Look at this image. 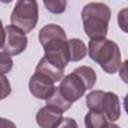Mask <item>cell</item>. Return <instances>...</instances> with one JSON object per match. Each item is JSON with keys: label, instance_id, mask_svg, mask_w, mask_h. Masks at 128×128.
<instances>
[{"label": "cell", "instance_id": "6da1fadb", "mask_svg": "<svg viewBox=\"0 0 128 128\" xmlns=\"http://www.w3.org/2000/svg\"><path fill=\"white\" fill-rule=\"evenodd\" d=\"M81 17L84 31L90 39L106 37L111 17V11L108 5L100 2L88 3L83 7Z\"/></svg>", "mask_w": 128, "mask_h": 128}, {"label": "cell", "instance_id": "7a4b0ae2", "mask_svg": "<svg viewBox=\"0 0 128 128\" xmlns=\"http://www.w3.org/2000/svg\"><path fill=\"white\" fill-rule=\"evenodd\" d=\"M88 54L106 73L114 74L119 70L121 52L118 45L112 40L106 38L91 39L88 44Z\"/></svg>", "mask_w": 128, "mask_h": 128}, {"label": "cell", "instance_id": "3957f363", "mask_svg": "<svg viewBox=\"0 0 128 128\" xmlns=\"http://www.w3.org/2000/svg\"><path fill=\"white\" fill-rule=\"evenodd\" d=\"M38 4L36 0H17L10 16L11 24L25 33L32 31L38 22Z\"/></svg>", "mask_w": 128, "mask_h": 128}, {"label": "cell", "instance_id": "277c9868", "mask_svg": "<svg viewBox=\"0 0 128 128\" xmlns=\"http://www.w3.org/2000/svg\"><path fill=\"white\" fill-rule=\"evenodd\" d=\"M27 42V36L20 28L12 24L3 28V38L1 45L2 51L9 53L10 55H18L26 49Z\"/></svg>", "mask_w": 128, "mask_h": 128}, {"label": "cell", "instance_id": "5b68a950", "mask_svg": "<svg viewBox=\"0 0 128 128\" xmlns=\"http://www.w3.org/2000/svg\"><path fill=\"white\" fill-rule=\"evenodd\" d=\"M59 89L61 93L71 102H75L80 99L87 90L81 77L74 71L61 79Z\"/></svg>", "mask_w": 128, "mask_h": 128}, {"label": "cell", "instance_id": "8992f818", "mask_svg": "<svg viewBox=\"0 0 128 128\" xmlns=\"http://www.w3.org/2000/svg\"><path fill=\"white\" fill-rule=\"evenodd\" d=\"M54 81L47 75L35 72L29 80V90L31 94L38 99H47L53 93Z\"/></svg>", "mask_w": 128, "mask_h": 128}, {"label": "cell", "instance_id": "52a82bcc", "mask_svg": "<svg viewBox=\"0 0 128 128\" xmlns=\"http://www.w3.org/2000/svg\"><path fill=\"white\" fill-rule=\"evenodd\" d=\"M62 114L63 111H61L59 108L52 105H46L37 112L36 122L40 127L43 128L59 127L63 119Z\"/></svg>", "mask_w": 128, "mask_h": 128}, {"label": "cell", "instance_id": "ba28073f", "mask_svg": "<svg viewBox=\"0 0 128 128\" xmlns=\"http://www.w3.org/2000/svg\"><path fill=\"white\" fill-rule=\"evenodd\" d=\"M101 112H103L111 122H115L120 118V100L115 93L110 91L104 93L101 102Z\"/></svg>", "mask_w": 128, "mask_h": 128}, {"label": "cell", "instance_id": "9c48e42d", "mask_svg": "<svg viewBox=\"0 0 128 128\" xmlns=\"http://www.w3.org/2000/svg\"><path fill=\"white\" fill-rule=\"evenodd\" d=\"M35 72H39V73H43L47 75L54 82L60 81L64 76V69H61L57 65L50 62L45 56H43L42 59L37 64Z\"/></svg>", "mask_w": 128, "mask_h": 128}, {"label": "cell", "instance_id": "30bf717a", "mask_svg": "<svg viewBox=\"0 0 128 128\" xmlns=\"http://www.w3.org/2000/svg\"><path fill=\"white\" fill-rule=\"evenodd\" d=\"M57 38H63V39H67L66 33L64 31V29L56 24H48L45 25L44 27H42L39 31L38 34V39L40 44L43 46L44 44H46L47 42L57 39Z\"/></svg>", "mask_w": 128, "mask_h": 128}, {"label": "cell", "instance_id": "8fae6325", "mask_svg": "<svg viewBox=\"0 0 128 128\" xmlns=\"http://www.w3.org/2000/svg\"><path fill=\"white\" fill-rule=\"evenodd\" d=\"M67 45H68V54L70 61L77 62L82 60L86 56L87 47L82 40L78 38H73L67 40Z\"/></svg>", "mask_w": 128, "mask_h": 128}, {"label": "cell", "instance_id": "7c38bea8", "mask_svg": "<svg viewBox=\"0 0 128 128\" xmlns=\"http://www.w3.org/2000/svg\"><path fill=\"white\" fill-rule=\"evenodd\" d=\"M85 126L88 128H103L108 126V119L103 112L90 110L85 116Z\"/></svg>", "mask_w": 128, "mask_h": 128}, {"label": "cell", "instance_id": "4fadbf2b", "mask_svg": "<svg viewBox=\"0 0 128 128\" xmlns=\"http://www.w3.org/2000/svg\"><path fill=\"white\" fill-rule=\"evenodd\" d=\"M71 101H69L60 91L59 87H55L53 93L46 99V105H52L57 108H59L61 111L65 112L72 106Z\"/></svg>", "mask_w": 128, "mask_h": 128}, {"label": "cell", "instance_id": "5bb4252c", "mask_svg": "<svg viewBox=\"0 0 128 128\" xmlns=\"http://www.w3.org/2000/svg\"><path fill=\"white\" fill-rule=\"evenodd\" d=\"M74 72L81 77V79L83 80V82L86 85L87 90L94 87V85L96 83L97 76H96L95 71L91 67H88V66H80V67L76 68L74 70Z\"/></svg>", "mask_w": 128, "mask_h": 128}, {"label": "cell", "instance_id": "9a60e30c", "mask_svg": "<svg viewBox=\"0 0 128 128\" xmlns=\"http://www.w3.org/2000/svg\"><path fill=\"white\" fill-rule=\"evenodd\" d=\"M104 91L102 90H93L86 96V104L89 110L100 111L101 112V102L104 95Z\"/></svg>", "mask_w": 128, "mask_h": 128}, {"label": "cell", "instance_id": "2e32d148", "mask_svg": "<svg viewBox=\"0 0 128 128\" xmlns=\"http://www.w3.org/2000/svg\"><path fill=\"white\" fill-rule=\"evenodd\" d=\"M46 9L53 14H61L65 11L67 2L66 0H43Z\"/></svg>", "mask_w": 128, "mask_h": 128}, {"label": "cell", "instance_id": "e0dca14e", "mask_svg": "<svg viewBox=\"0 0 128 128\" xmlns=\"http://www.w3.org/2000/svg\"><path fill=\"white\" fill-rule=\"evenodd\" d=\"M0 67H1V74H6L9 72L13 66V61L10 57L9 53L1 51L0 53Z\"/></svg>", "mask_w": 128, "mask_h": 128}, {"label": "cell", "instance_id": "ac0fdd59", "mask_svg": "<svg viewBox=\"0 0 128 128\" xmlns=\"http://www.w3.org/2000/svg\"><path fill=\"white\" fill-rule=\"evenodd\" d=\"M117 22L120 29L123 32L128 33V8H123L118 12Z\"/></svg>", "mask_w": 128, "mask_h": 128}, {"label": "cell", "instance_id": "d6986e66", "mask_svg": "<svg viewBox=\"0 0 128 128\" xmlns=\"http://www.w3.org/2000/svg\"><path fill=\"white\" fill-rule=\"evenodd\" d=\"M1 84H2V93H1V99H4L5 97H7L10 92H11V88H10V83L8 82V80L6 79L4 74H1Z\"/></svg>", "mask_w": 128, "mask_h": 128}, {"label": "cell", "instance_id": "ffe728a7", "mask_svg": "<svg viewBox=\"0 0 128 128\" xmlns=\"http://www.w3.org/2000/svg\"><path fill=\"white\" fill-rule=\"evenodd\" d=\"M119 76L125 82L128 84V60H125L119 67Z\"/></svg>", "mask_w": 128, "mask_h": 128}, {"label": "cell", "instance_id": "44dd1931", "mask_svg": "<svg viewBox=\"0 0 128 128\" xmlns=\"http://www.w3.org/2000/svg\"><path fill=\"white\" fill-rule=\"evenodd\" d=\"M62 126H67V127H70V126H74V127H76L77 125H76V123L74 122V120L73 119H70V118H63L62 119V121H61V123H60V125H59V127H62Z\"/></svg>", "mask_w": 128, "mask_h": 128}, {"label": "cell", "instance_id": "7402d4cb", "mask_svg": "<svg viewBox=\"0 0 128 128\" xmlns=\"http://www.w3.org/2000/svg\"><path fill=\"white\" fill-rule=\"evenodd\" d=\"M123 105H124V109L128 115V94L124 97V101H123Z\"/></svg>", "mask_w": 128, "mask_h": 128}, {"label": "cell", "instance_id": "603a6c76", "mask_svg": "<svg viewBox=\"0 0 128 128\" xmlns=\"http://www.w3.org/2000/svg\"><path fill=\"white\" fill-rule=\"evenodd\" d=\"M12 0H1V2H3V3H10Z\"/></svg>", "mask_w": 128, "mask_h": 128}]
</instances>
